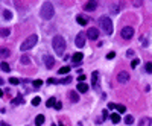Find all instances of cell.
I'll return each mask as SVG.
<instances>
[{
	"label": "cell",
	"mask_w": 152,
	"mask_h": 126,
	"mask_svg": "<svg viewBox=\"0 0 152 126\" xmlns=\"http://www.w3.org/2000/svg\"><path fill=\"white\" fill-rule=\"evenodd\" d=\"M52 46H53V50H55L58 55H63V53H64V50H65V41H64V38L61 37V35H56V37L53 38Z\"/></svg>",
	"instance_id": "3"
},
{
	"label": "cell",
	"mask_w": 152,
	"mask_h": 126,
	"mask_svg": "<svg viewBox=\"0 0 152 126\" xmlns=\"http://www.w3.org/2000/svg\"><path fill=\"white\" fill-rule=\"evenodd\" d=\"M47 84H58V81L53 79V78H50V79H47Z\"/></svg>",
	"instance_id": "37"
},
{
	"label": "cell",
	"mask_w": 152,
	"mask_h": 126,
	"mask_svg": "<svg viewBox=\"0 0 152 126\" xmlns=\"http://www.w3.org/2000/svg\"><path fill=\"white\" fill-rule=\"evenodd\" d=\"M3 17L6 20H11L12 18V12H11V11H3Z\"/></svg>",
	"instance_id": "26"
},
{
	"label": "cell",
	"mask_w": 152,
	"mask_h": 126,
	"mask_svg": "<svg viewBox=\"0 0 152 126\" xmlns=\"http://www.w3.org/2000/svg\"><path fill=\"white\" fill-rule=\"evenodd\" d=\"M9 29H0V35H2V37H8L9 35Z\"/></svg>",
	"instance_id": "30"
},
{
	"label": "cell",
	"mask_w": 152,
	"mask_h": 126,
	"mask_svg": "<svg viewBox=\"0 0 152 126\" xmlns=\"http://www.w3.org/2000/svg\"><path fill=\"white\" fill-rule=\"evenodd\" d=\"M70 81H72V78H70V76H67V78L63 79V81H58V84H69Z\"/></svg>",
	"instance_id": "33"
},
{
	"label": "cell",
	"mask_w": 152,
	"mask_h": 126,
	"mask_svg": "<svg viewBox=\"0 0 152 126\" xmlns=\"http://www.w3.org/2000/svg\"><path fill=\"white\" fill-rule=\"evenodd\" d=\"M0 126H9V125L6 122H0Z\"/></svg>",
	"instance_id": "42"
},
{
	"label": "cell",
	"mask_w": 152,
	"mask_h": 126,
	"mask_svg": "<svg viewBox=\"0 0 152 126\" xmlns=\"http://www.w3.org/2000/svg\"><path fill=\"white\" fill-rule=\"evenodd\" d=\"M151 123H152V120H151L149 117H144V118H142V120H140L138 126H151Z\"/></svg>",
	"instance_id": "18"
},
{
	"label": "cell",
	"mask_w": 152,
	"mask_h": 126,
	"mask_svg": "<svg viewBox=\"0 0 152 126\" xmlns=\"http://www.w3.org/2000/svg\"><path fill=\"white\" fill-rule=\"evenodd\" d=\"M44 64H46L47 68H52V67L55 65V59H53V56L46 55V56H44Z\"/></svg>",
	"instance_id": "10"
},
{
	"label": "cell",
	"mask_w": 152,
	"mask_h": 126,
	"mask_svg": "<svg viewBox=\"0 0 152 126\" xmlns=\"http://www.w3.org/2000/svg\"><path fill=\"white\" fill-rule=\"evenodd\" d=\"M123 122H125L126 125H132V123H134V117H132V116H126Z\"/></svg>",
	"instance_id": "25"
},
{
	"label": "cell",
	"mask_w": 152,
	"mask_h": 126,
	"mask_svg": "<svg viewBox=\"0 0 152 126\" xmlns=\"http://www.w3.org/2000/svg\"><path fill=\"white\" fill-rule=\"evenodd\" d=\"M41 18L44 20H50L52 17L55 15V11H53V5L50 3V2H44L43 3V6H41Z\"/></svg>",
	"instance_id": "2"
},
{
	"label": "cell",
	"mask_w": 152,
	"mask_h": 126,
	"mask_svg": "<svg viewBox=\"0 0 152 126\" xmlns=\"http://www.w3.org/2000/svg\"><path fill=\"white\" fill-rule=\"evenodd\" d=\"M40 102H41V99H40V97H33V99H32V105L33 106H38V105H40Z\"/></svg>",
	"instance_id": "28"
},
{
	"label": "cell",
	"mask_w": 152,
	"mask_h": 126,
	"mask_svg": "<svg viewBox=\"0 0 152 126\" xmlns=\"http://www.w3.org/2000/svg\"><path fill=\"white\" fill-rule=\"evenodd\" d=\"M9 84H12V85H18L20 81H18L17 78H11V79H9Z\"/></svg>",
	"instance_id": "32"
},
{
	"label": "cell",
	"mask_w": 152,
	"mask_h": 126,
	"mask_svg": "<svg viewBox=\"0 0 152 126\" xmlns=\"http://www.w3.org/2000/svg\"><path fill=\"white\" fill-rule=\"evenodd\" d=\"M114 56H116V53H114V52H110L108 55H106V59H112Z\"/></svg>",
	"instance_id": "36"
},
{
	"label": "cell",
	"mask_w": 152,
	"mask_h": 126,
	"mask_svg": "<svg viewBox=\"0 0 152 126\" xmlns=\"http://www.w3.org/2000/svg\"><path fill=\"white\" fill-rule=\"evenodd\" d=\"M144 68H146V71H148V73H152V62H146Z\"/></svg>",
	"instance_id": "31"
},
{
	"label": "cell",
	"mask_w": 152,
	"mask_h": 126,
	"mask_svg": "<svg viewBox=\"0 0 152 126\" xmlns=\"http://www.w3.org/2000/svg\"><path fill=\"white\" fill-rule=\"evenodd\" d=\"M126 55H128V56H132V55H134V50H128Z\"/></svg>",
	"instance_id": "41"
},
{
	"label": "cell",
	"mask_w": 152,
	"mask_h": 126,
	"mask_svg": "<svg viewBox=\"0 0 152 126\" xmlns=\"http://www.w3.org/2000/svg\"><path fill=\"white\" fill-rule=\"evenodd\" d=\"M110 118H111V122L114 123V125H117V123H119L120 120H122V118H120V116H119L117 112H116V114H111V117H110Z\"/></svg>",
	"instance_id": "20"
},
{
	"label": "cell",
	"mask_w": 152,
	"mask_h": 126,
	"mask_svg": "<svg viewBox=\"0 0 152 126\" xmlns=\"http://www.w3.org/2000/svg\"><path fill=\"white\" fill-rule=\"evenodd\" d=\"M0 68H2L3 71H9V70H11V68H9V64H8V62H5V61L0 64Z\"/></svg>",
	"instance_id": "23"
},
{
	"label": "cell",
	"mask_w": 152,
	"mask_h": 126,
	"mask_svg": "<svg viewBox=\"0 0 152 126\" xmlns=\"http://www.w3.org/2000/svg\"><path fill=\"white\" fill-rule=\"evenodd\" d=\"M87 90H88V85L87 84H84V82L78 84V91H79V93H87Z\"/></svg>",
	"instance_id": "16"
},
{
	"label": "cell",
	"mask_w": 152,
	"mask_h": 126,
	"mask_svg": "<svg viewBox=\"0 0 152 126\" xmlns=\"http://www.w3.org/2000/svg\"><path fill=\"white\" fill-rule=\"evenodd\" d=\"M76 21H78V24H81V26H85L87 24V17L85 15H82V14H79V15H78L76 17Z\"/></svg>",
	"instance_id": "12"
},
{
	"label": "cell",
	"mask_w": 152,
	"mask_h": 126,
	"mask_svg": "<svg viewBox=\"0 0 152 126\" xmlns=\"http://www.w3.org/2000/svg\"><path fill=\"white\" fill-rule=\"evenodd\" d=\"M53 108H55V110H58V111H59V110H61V108H63V103H61V102H56V103H55V106H53Z\"/></svg>",
	"instance_id": "35"
},
{
	"label": "cell",
	"mask_w": 152,
	"mask_h": 126,
	"mask_svg": "<svg viewBox=\"0 0 152 126\" xmlns=\"http://www.w3.org/2000/svg\"><path fill=\"white\" fill-rule=\"evenodd\" d=\"M87 38L91 39V41H96V39L99 38V31L96 29V27H90V29L87 31Z\"/></svg>",
	"instance_id": "7"
},
{
	"label": "cell",
	"mask_w": 152,
	"mask_h": 126,
	"mask_svg": "<svg viewBox=\"0 0 152 126\" xmlns=\"http://www.w3.org/2000/svg\"><path fill=\"white\" fill-rule=\"evenodd\" d=\"M120 37L123 38V39H131L132 37H134V29L131 26H125L122 29V32H120Z\"/></svg>",
	"instance_id": "5"
},
{
	"label": "cell",
	"mask_w": 152,
	"mask_h": 126,
	"mask_svg": "<svg viewBox=\"0 0 152 126\" xmlns=\"http://www.w3.org/2000/svg\"><path fill=\"white\" fill-rule=\"evenodd\" d=\"M23 102H24V99H23V96H21V94H20V96H17V97H14V99H12V100H11V103H12V105L15 106V105H20V103H23Z\"/></svg>",
	"instance_id": "15"
},
{
	"label": "cell",
	"mask_w": 152,
	"mask_h": 126,
	"mask_svg": "<svg viewBox=\"0 0 152 126\" xmlns=\"http://www.w3.org/2000/svg\"><path fill=\"white\" fill-rule=\"evenodd\" d=\"M111 12H112V14H117V12H119V8H117V6H112Z\"/></svg>",
	"instance_id": "39"
},
{
	"label": "cell",
	"mask_w": 152,
	"mask_h": 126,
	"mask_svg": "<svg viewBox=\"0 0 152 126\" xmlns=\"http://www.w3.org/2000/svg\"><path fill=\"white\" fill-rule=\"evenodd\" d=\"M20 62H21L23 65H29V64H31V58H29V56H26V55H23V56L20 58Z\"/></svg>",
	"instance_id": "21"
},
{
	"label": "cell",
	"mask_w": 152,
	"mask_h": 126,
	"mask_svg": "<svg viewBox=\"0 0 152 126\" xmlns=\"http://www.w3.org/2000/svg\"><path fill=\"white\" fill-rule=\"evenodd\" d=\"M37 41H38V35L32 33V35H29V37H27L23 43H21V46H20V50H21V52H26V50L32 49L33 46L37 44Z\"/></svg>",
	"instance_id": "4"
},
{
	"label": "cell",
	"mask_w": 152,
	"mask_h": 126,
	"mask_svg": "<svg viewBox=\"0 0 152 126\" xmlns=\"http://www.w3.org/2000/svg\"><path fill=\"white\" fill-rule=\"evenodd\" d=\"M33 87H35V88H40L41 87V85H43V81H41V79H37V81H33Z\"/></svg>",
	"instance_id": "29"
},
{
	"label": "cell",
	"mask_w": 152,
	"mask_h": 126,
	"mask_svg": "<svg viewBox=\"0 0 152 126\" xmlns=\"http://www.w3.org/2000/svg\"><path fill=\"white\" fill-rule=\"evenodd\" d=\"M78 81H79V82H84V81H85V74H84V73H81L79 76H78Z\"/></svg>",
	"instance_id": "34"
},
{
	"label": "cell",
	"mask_w": 152,
	"mask_h": 126,
	"mask_svg": "<svg viewBox=\"0 0 152 126\" xmlns=\"http://www.w3.org/2000/svg\"><path fill=\"white\" fill-rule=\"evenodd\" d=\"M67 97H69V100H70V102H78V100H79L78 91H70V93L67 94Z\"/></svg>",
	"instance_id": "11"
},
{
	"label": "cell",
	"mask_w": 152,
	"mask_h": 126,
	"mask_svg": "<svg viewBox=\"0 0 152 126\" xmlns=\"http://www.w3.org/2000/svg\"><path fill=\"white\" fill-rule=\"evenodd\" d=\"M116 110L119 111V114H123V112H126V106H125V105H117Z\"/></svg>",
	"instance_id": "24"
},
{
	"label": "cell",
	"mask_w": 152,
	"mask_h": 126,
	"mask_svg": "<svg viewBox=\"0 0 152 126\" xmlns=\"http://www.w3.org/2000/svg\"><path fill=\"white\" fill-rule=\"evenodd\" d=\"M56 102H58V100H56L55 97H50V99L46 102V106H47V108H52V106H55V103H56Z\"/></svg>",
	"instance_id": "22"
},
{
	"label": "cell",
	"mask_w": 152,
	"mask_h": 126,
	"mask_svg": "<svg viewBox=\"0 0 152 126\" xmlns=\"http://www.w3.org/2000/svg\"><path fill=\"white\" fill-rule=\"evenodd\" d=\"M96 8H97V2H94V0H90V2H87L84 5V11H88V12L94 11Z\"/></svg>",
	"instance_id": "9"
},
{
	"label": "cell",
	"mask_w": 152,
	"mask_h": 126,
	"mask_svg": "<svg viewBox=\"0 0 152 126\" xmlns=\"http://www.w3.org/2000/svg\"><path fill=\"white\" fill-rule=\"evenodd\" d=\"M97 79H99V71H93L91 74V82H93V87L97 85Z\"/></svg>",
	"instance_id": "19"
},
{
	"label": "cell",
	"mask_w": 152,
	"mask_h": 126,
	"mask_svg": "<svg viewBox=\"0 0 152 126\" xmlns=\"http://www.w3.org/2000/svg\"><path fill=\"white\" fill-rule=\"evenodd\" d=\"M44 120H46V118H44L43 114H38V116L35 117V125H37V126H41V125L44 123Z\"/></svg>",
	"instance_id": "17"
},
{
	"label": "cell",
	"mask_w": 152,
	"mask_h": 126,
	"mask_svg": "<svg viewBox=\"0 0 152 126\" xmlns=\"http://www.w3.org/2000/svg\"><path fill=\"white\" fill-rule=\"evenodd\" d=\"M116 103H108V108H110V110H116Z\"/></svg>",
	"instance_id": "40"
},
{
	"label": "cell",
	"mask_w": 152,
	"mask_h": 126,
	"mask_svg": "<svg viewBox=\"0 0 152 126\" xmlns=\"http://www.w3.org/2000/svg\"><path fill=\"white\" fill-rule=\"evenodd\" d=\"M137 65H138V59H134L131 62V67H137Z\"/></svg>",
	"instance_id": "38"
},
{
	"label": "cell",
	"mask_w": 152,
	"mask_h": 126,
	"mask_svg": "<svg viewBox=\"0 0 152 126\" xmlns=\"http://www.w3.org/2000/svg\"><path fill=\"white\" fill-rule=\"evenodd\" d=\"M70 71V67H61L59 68V74H67Z\"/></svg>",
	"instance_id": "27"
},
{
	"label": "cell",
	"mask_w": 152,
	"mask_h": 126,
	"mask_svg": "<svg viewBox=\"0 0 152 126\" xmlns=\"http://www.w3.org/2000/svg\"><path fill=\"white\" fill-rule=\"evenodd\" d=\"M2 96H3V91H2V90H0V97H2Z\"/></svg>",
	"instance_id": "43"
},
{
	"label": "cell",
	"mask_w": 152,
	"mask_h": 126,
	"mask_svg": "<svg viewBox=\"0 0 152 126\" xmlns=\"http://www.w3.org/2000/svg\"><path fill=\"white\" fill-rule=\"evenodd\" d=\"M99 26H100V29H102L106 35H111L112 33V21L110 17H106V15H102L99 18Z\"/></svg>",
	"instance_id": "1"
},
{
	"label": "cell",
	"mask_w": 152,
	"mask_h": 126,
	"mask_svg": "<svg viewBox=\"0 0 152 126\" xmlns=\"http://www.w3.org/2000/svg\"><path fill=\"white\" fill-rule=\"evenodd\" d=\"M85 39H87V33H78L76 35V47H84L85 44Z\"/></svg>",
	"instance_id": "8"
},
{
	"label": "cell",
	"mask_w": 152,
	"mask_h": 126,
	"mask_svg": "<svg viewBox=\"0 0 152 126\" xmlns=\"http://www.w3.org/2000/svg\"><path fill=\"white\" fill-rule=\"evenodd\" d=\"M72 59H73V62H75V64H79V62L84 59V56H82L81 52H78V53H75V55L72 56Z\"/></svg>",
	"instance_id": "14"
},
{
	"label": "cell",
	"mask_w": 152,
	"mask_h": 126,
	"mask_svg": "<svg viewBox=\"0 0 152 126\" xmlns=\"http://www.w3.org/2000/svg\"><path fill=\"white\" fill-rule=\"evenodd\" d=\"M129 79H131V76H129L128 71H119V74H117V81H119V84H128Z\"/></svg>",
	"instance_id": "6"
},
{
	"label": "cell",
	"mask_w": 152,
	"mask_h": 126,
	"mask_svg": "<svg viewBox=\"0 0 152 126\" xmlns=\"http://www.w3.org/2000/svg\"><path fill=\"white\" fill-rule=\"evenodd\" d=\"M9 55H11V52H9V49L8 47H0V58H9Z\"/></svg>",
	"instance_id": "13"
}]
</instances>
